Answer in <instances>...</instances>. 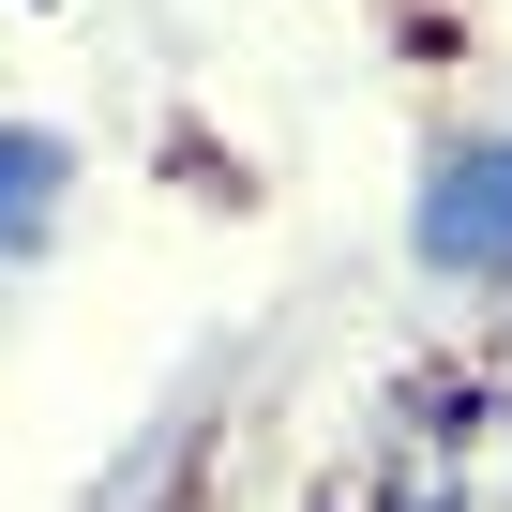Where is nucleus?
I'll list each match as a JSON object with an SVG mask.
<instances>
[{"label":"nucleus","mask_w":512,"mask_h":512,"mask_svg":"<svg viewBox=\"0 0 512 512\" xmlns=\"http://www.w3.org/2000/svg\"><path fill=\"white\" fill-rule=\"evenodd\" d=\"M407 256L437 287H497L512 302V136H452L407 196Z\"/></svg>","instance_id":"f257e3e1"},{"label":"nucleus","mask_w":512,"mask_h":512,"mask_svg":"<svg viewBox=\"0 0 512 512\" xmlns=\"http://www.w3.org/2000/svg\"><path fill=\"white\" fill-rule=\"evenodd\" d=\"M76 211V136L61 121H0V272H31Z\"/></svg>","instance_id":"f03ea898"}]
</instances>
